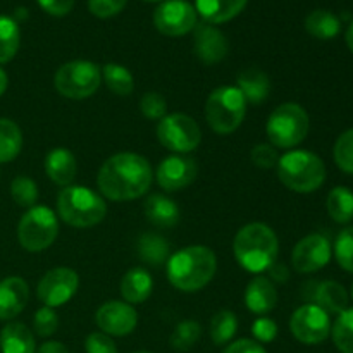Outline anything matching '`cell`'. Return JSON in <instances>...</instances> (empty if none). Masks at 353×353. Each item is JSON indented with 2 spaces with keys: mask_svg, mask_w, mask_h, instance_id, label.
<instances>
[{
  "mask_svg": "<svg viewBox=\"0 0 353 353\" xmlns=\"http://www.w3.org/2000/svg\"><path fill=\"white\" fill-rule=\"evenodd\" d=\"M150 162L138 154L123 152L103 162L97 185L103 196L114 202L140 199L152 185Z\"/></svg>",
  "mask_w": 353,
  "mask_h": 353,
  "instance_id": "6da1fadb",
  "label": "cell"
},
{
  "mask_svg": "<svg viewBox=\"0 0 353 353\" xmlns=\"http://www.w3.org/2000/svg\"><path fill=\"white\" fill-rule=\"evenodd\" d=\"M217 271L216 254L209 247L193 245L176 252L168 261V278L174 288L195 293L212 281Z\"/></svg>",
  "mask_w": 353,
  "mask_h": 353,
  "instance_id": "7a4b0ae2",
  "label": "cell"
},
{
  "mask_svg": "<svg viewBox=\"0 0 353 353\" xmlns=\"http://www.w3.org/2000/svg\"><path fill=\"white\" fill-rule=\"evenodd\" d=\"M233 250L241 268L250 272H264L276 264L279 241L268 224L252 223L238 231Z\"/></svg>",
  "mask_w": 353,
  "mask_h": 353,
  "instance_id": "3957f363",
  "label": "cell"
},
{
  "mask_svg": "<svg viewBox=\"0 0 353 353\" xmlns=\"http://www.w3.org/2000/svg\"><path fill=\"white\" fill-rule=\"evenodd\" d=\"M279 181L296 193H312L323 186L326 168L321 157L307 150H293L279 157Z\"/></svg>",
  "mask_w": 353,
  "mask_h": 353,
  "instance_id": "277c9868",
  "label": "cell"
},
{
  "mask_svg": "<svg viewBox=\"0 0 353 353\" xmlns=\"http://www.w3.org/2000/svg\"><path fill=\"white\" fill-rule=\"evenodd\" d=\"M57 212L65 224L92 228L107 214L105 200L86 186H65L57 196Z\"/></svg>",
  "mask_w": 353,
  "mask_h": 353,
  "instance_id": "5b68a950",
  "label": "cell"
},
{
  "mask_svg": "<svg viewBox=\"0 0 353 353\" xmlns=\"http://www.w3.org/2000/svg\"><path fill=\"white\" fill-rule=\"evenodd\" d=\"M247 114V100L236 86H219L205 103V119L212 131L230 134L241 126Z\"/></svg>",
  "mask_w": 353,
  "mask_h": 353,
  "instance_id": "8992f818",
  "label": "cell"
},
{
  "mask_svg": "<svg viewBox=\"0 0 353 353\" xmlns=\"http://www.w3.org/2000/svg\"><path fill=\"white\" fill-rule=\"evenodd\" d=\"M309 114L299 103H281L271 112L268 119V138L272 147L293 148L305 140L309 133Z\"/></svg>",
  "mask_w": 353,
  "mask_h": 353,
  "instance_id": "52a82bcc",
  "label": "cell"
},
{
  "mask_svg": "<svg viewBox=\"0 0 353 353\" xmlns=\"http://www.w3.org/2000/svg\"><path fill=\"white\" fill-rule=\"evenodd\" d=\"M102 83V71L90 61H71L55 72V90L65 99L83 100L92 97Z\"/></svg>",
  "mask_w": 353,
  "mask_h": 353,
  "instance_id": "ba28073f",
  "label": "cell"
},
{
  "mask_svg": "<svg viewBox=\"0 0 353 353\" xmlns=\"http://www.w3.org/2000/svg\"><path fill=\"white\" fill-rule=\"evenodd\" d=\"M59 223L55 214L45 205H34L21 217L17 226V238L24 250L43 252L55 241Z\"/></svg>",
  "mask_w": 353,
  "mask_h": 353,
  "instance_id": "9c48e42d",
  "label": "cell"
},
{
  "mask_svg": "<svg viewBox=\"0 0 353 353\" xmlns=\"http://www.w3.org/2000/svg\"><path fill=\"white\" fill-rule=\"evenodd\" d=\"M157 138L168 150L176 154H188L202 141V131L193 117L186 114L164 116L157 126Z\"/></svg>",
  "mask_w": 353,
  "mask_h": 353,
  "instance_id": "30bf717a",
  "label": "cell"
},
{
  "mask_svg": "<svg viewBox=\"0 0 353 353\" xmlns=\"http://www.w3.org/2000/svg\"><path fill=\"white\" fill-rule=\"evenodd\" d=\"M290 330L300 343L319 345L331 333L330 314L314 303H307L293 312L290 319Z\"/></svg>",
  "mask_w": 353,
  "mask_h": 353,
  "instance_id": "8fae6325",
  "label": "cell"
},
{
  "mask_svg": "<svg viewBox=\"0 0 353 353\" xmlns=\"http://www.w3.org/2000/svg\"><path fill=\"white\" fill-rule=\"evenodd\" d=\"M154 24L165 37H183L195 30L196 9L186 0H165L155 9Z\"/></svg>",
  "mask_w": 353,
  "mask_h": 353,
  "instance_id": "7c38bea8",
  "label": "cell"
},
{
  "mask_svg": "<svg viewBox=\"0 0 353 353\" xmlns=\"http://www.w3.org/2000/svg\"><path fill=\"white\" fill-rule=\"evenodd\" d=\"M79 288V278L76 271L69 268H55L45 272L37 288V295L45 307H61L76 295Z\"/></svg>",
  "mask_w": 353,
  "mask_h": 353,
  "instance_id": "4fadbf2b",
  "label": "cell"
},
{
  "mask_svg": "<svg viewBox=\"0 0 353 353\" xmlns=\"http://www.w3.org/2000/svg\"><path fill=\"white\" fill-rule=\"evenodd\" d=\"M331 261V243L324 234L312 233L295 245L292 254L293 268L296 272L309 274L323 269Z\"/></svg>",
  "mask_w": 353,
  "mask_h": 353,
  "instance_id": "5bb4252c",
  "label": "cell"
},
{
  "mask_svg": "<svg viewBox=\"0 0 353 353\" xmlns=\"http://www.w3.org/2000/svg\"><path fill=\"white\" fill-rule=\"evenodd\" d=\"M196 176H199V164L195 159L186 155H171L159 164L155 178L162 190L176 192L192 185Z\"/></svg>",
  "mask_w": 353,
  "mask_h": 353,
  "instance_id": "9a60e30c",
  "label": "cell"
},
{
  "mask_svg": "<svg viewBox=\"0 0 353 353\" xmlns=\"http://www.w3.org/2000/svg\"><path fill=\"white\" fill-rule=\"evenodd\" d=\"M95 323L109 336H128L137 327L138 314L130 303L112 300L97 310Z\"/></svg>",
  "mask_w": 353,
  "mask_h": 353,
  "instance_id": "2e32d148",
  "label": "cell"
},
{
  "mask_svg": "<svg viewBox=\"0 0 353 353\" xmlns=\"http://www.w3.org/2000/svg\"><path fill=\"white\" fill-rule=\"evenodd\" d=\"M230 52L226 37L212 24H196L195 26V54L203 64H217Z\"/></svg>",
  "mask_w": 353,
  "mask_h": 353,
  "instance_id": "e0dca14e",
  "label": "cell"
},
{
  "mask_svg": "<svg viewBox=\"0 0 353 353\" xmlns=\"http://www.w3.org/2000/svg\"><path fill=\"white\" fill-rule=\"evenodd\" d=\"M307 300L321 307L327 314H341L348 309V293L343 285L336 281L310 283Z\"/></svg>",
  "mask_w": 353,
  "mask_h": 353,
  "instance_id": "ac0fdd59",
  "label": "cell"
},
{
  "mask_svg": "<svg viewBox=\"0 0 353 353\" xmlns=\"http://www.w3.org/2000/svg\"><path fill=\"white\" fill-rule=\"evenodd\" d=\"M30 299L28 283L21 278H6L0 281V321L19 316Z\"/></svg>",
  "mask_w": 353,
  "mask_h": 353,
  "instance_id": "d6986e66",
  "label": "cell"
},
{
  "mask_svg": "<svg viewBox=\"0 0 353 353\" xmlns=\"http://www.w3.org/2000/svg\"><path fill=\"white\" fill-rule=\"evenodd\" d=\"M245 303L250 312L259 314V316L271 312L278 305V292L271 279L264 278V276H257L252 279L245 292Z\"/></svg>",
  "mask_w": 353,
  "mask_h": 353,
  "instance_id": "ffe728a7",
  "label": "cell"
},
{
  "mask_svg": "<svg viewBox=\"0 0 353 353\" xmlns=\"http://www.w3.org/2000/svg\"><path fill=\"white\" fill-rule=\"evenodd\" d=\"M45 171L55 185L69 186L78 172L74 155L68 148H54L45 157Z\"/></svg>",
  "mask_w": 353,
  "mask_h": 353,
  "instance_id": "44dd1931",
  "label": "cell"
},
{
  "mask_svg": "<svg viewBox=\"0 0 353 353\" xmlns=\"http://www.w3.org/2000/svg\"><path fill=\"white\" fill-rule=\"evenodd\" d=\"M248 0H195L196 14L209 24H221L236 17Z\"/></svg>",
  "mask_w": 353,
  "mask_h": 353,
  "instance_id": "7402d4cb",
  "label": "cell"
},
{
  "mask_svg": "<svg viewBox=\"0 0 353 353\" xmlns=\"http://www.w3.org/2000/svg\"><path fill=\"white\" fill-rule=\"evenodd\" d=\"M152 288H154V281L150 274L141 268L130 269L121 279V295L124 302L130 305L143 303L152 295Z\"/></svg>",
  "mask_w": 353,
  "mask_h": 353,
  "instance_id": "603a6c76",
  "label": "cell"
},
{
  "mask_svg": "<svg viewBox=\"0 0 353 353\" xmlns=\"http://www.w3.org/2000/svg\"><path fill=\"white\" fill-rule=\"evenodd\" d=\"M236 88L240 90L247 102L257 105V103L268 100L269 93H271V81H269V76L264 71L257 68H250L238 74Z\"/></svg>",
  "mask_w": 353,
  "mask_h": 353,
  "instance_id": "cb8c5ba5",
  "label": "cell"
},
{
  "mask_svg": "<svg viewBox=\"0 0 353 353\" xmlns=\"http://www.w3.org/2000/svg\"><path fill=\"white\" fill-rule=\"evenodd\" d=\"M145 216L159 228H172L179 223V209L176 202L161 193H154L145 200Z\"/></svg>",
  "mask_w": 353,
  "mask_h": 353,
  "instance_id": "d4e9b609",
  "label": "cell"
},
{
  "mask_svg": "<svg viewBox=\"0 0 353 353\" xmlns=\"http://www.w3.org/2000/svg\"><path fill=\"white\" fill-rule=\"evenodd\" d=\"M0 350L2 353H34V336L24 324L9 323L0 331Z\"/></svg>",
  "mask_w": 353,
  "mask_h": 353,
  "instance_id": "484cf974",
  "label": "cell"
},
{
  "mask_svg": "<svg viewBox=\"0 0 353 353\" xmlns=\"http://www.w3.org/2000/svg\"><path fill=\"white\" fill-rule=\"evenodd\" d=\"M137 250L141 261L147 262L148 265H155L157 268V265L165 264L169 261L171 247H169L165 238L154 233H143L138 238Z\"/></svg>",
  "mask_w": 353,
  "mask_h": 353,
  "instance_id": "4316f807",
  "label": "cell"
},
{
  "mask_svg": "<svg viewBox=\"0 0 353 353\" xmlns=\"http://www.w3.org/2000/svg\"><path fill=\"white\" fill-rule=\"evenodd\" d=\"M305 30L309 31V34L319 38V40H331L340 33L341 21L330 10L319 9L307 16Z\"/></svg>",
  "mask_w": 353,
  "mask_h": 353,
  "instance_id": "83f0119b",
  "label": "cell"
},
{
  "mask_svg": "<svg viewBox=\"0 0 353 353\" xmlns=\"http://www.w3.org/2000/svg\"><path fill=\"white\" fill-rule=\"evenodd\" d=\"M327 214L340 224H347L353 219V192L347 186H336L330 192L326 200Z\"/></svg>",
  "mask_w": 353,
  "mask_h": 353,
  "instance_id": "f1b7e54d",
  "label": "cell"
},
{
  "mask_svg": "<svg viewBox=\"0 0 353 353\" xmlns=\"http://www.w3.org/2000/svg\"><path fill=\"white\" fill-rule=\"evenodd\" d=\"M23 148V133L10 119H0V164L14 161Z\"/></svg>",
  "mask_w": 353,
  "mask_h": 353,
  "instance_id": "f546056e",
  "label": "cell"
},
{
  "mask_svg": "<svg viewBox=\"0 0 353 353\" xmlns=\"http://www.w3.org/2000/svg\"><path fill=\"white\" fill-rule=\"evenodd\" d=\"M21 31L14 17L0 16V64L12 61L19 50Z\"/></svg>",
  "mask_w": 353,
  "mask_h": 353,
  "instance_id": "4dcf8cb0",
  "label": "cell"
},
{
  "mask_svg": "<svg viewBox=\"0 0 353 353\" xmlns=\"http://www.w3.org/2000/svg\"><path fill=\"white\" fill-rule=\"evenodd\" d=\"M102 79L105 81L107 88L112 93L119 97H128L134 88V79L133 74L128 71L124 65L114 64V62H109V64L103 65L102 69Z\"/></svg>",
  "mask_w": 353,
  "mask_h": 353,
  "instance_id": "1f68e13d",
  "label": "cell"
},
{
  "mask_svg": "<svg viewBox=\"0 0 353 353\" xmlns=\"http://www.w3.org/2000/svg\"><path fill=\"white\" fill-rule=\"evenodd\" d=\"M238 319L231 310H221L212 317L210 323V338L214 345H226L236 334Z\"/></svg>",
  "mask_w": 353,
  "mask_h": 353,
  "instance_id": "d6a6232c",
  "label": "cell"
},
{
  "mask_svg": "<svg viewBox=\"0 0 353 353\" xmlns=\"http://www.w3.org/2000/svg\"><path fill=\"white\" fill-rule=\"evenodd\" d=\"M331 333H333V341L338 350L341 353H353V309L338 314Z\"/></svg>",
  "mask_w": 353,
  "mask_h": 353,
  "instance_id": "836d02e7",
  "label": "cell"
},
{
  "mask_svg": "<svg viewBox=\"0 0 353 353\" xmlns=\"http://www.w3.org/2000/svg\"><path fill=\"white\" fill-rule=\"evenodd\" d=\"M202 327L196 321H181L171 336V347L179 352H188L200 340Z\"/></svg>",
  "mask_w": 353,
  "mask_h": 353,
  "instance_id": "e575fe53",
  "label": "cell"
},
{
  "mask_svg": "<svg viewBox=\"0 0 353 353\" xmlns=\"http://www.w3.org/2000/svg\"><path fill=\"white\" fill-rule=\"evenodd\" d=\"M10 195H12V200L17 205L31 209L38 200V186L28 176H17L10 183Z\"/></svg>",
  "mask_w": 353,
  "mask_h": 353,
  "instance_id": "d590c367",
  "label": "cell"
},
{
  "mask_svg": "<svg viewBox=\"0 0 353 353\" xmlns=\"http://www.w3.org/2000/svg\"><path fill=\"white\" fill-rule=\"evenodd\" d=\"M334 162L341 171L353 174V130L345 131L334 143Z\"/></svg>",
  "mask_w": 353,
  "mask_h": 353,
  "instance_id": "8d00e7d4",
  "label": "cell"
},
{
  "mask_svg": "<svg viewBox=\"0 0 353 353\" xmlns=\"http://www.w3.org/2000/svg\"><path fill=\"white\" fill-rule=\"evenodd\" d=\"M334 255L345 271L353 272V228H347L341 231L334 243Z\"/></svg>",
  "mask_w": 353,
  "mask_h": 353,
  "instance_id": "74e56055",
  "label": "cell"
},
{
  "mask_svg": "<svg viewBox=\"0 0 353 353\" xmlns=\"http://www.w3.org/2000/svg\"><path fill=\"white\" fill-rule=\"evenodd\" d=\"M140 109L147 119L159 121L165 116V110H168V103L165 99L157 92H147L140 100Z\"/></svg>",
  "mask_w": 353,
  "mask_h": 353,
  "instance_id": "f35d334b",
  "label": "cell"
},
{
  "mask_svg": "<svg viewBox=\"0 0 353 353\" xmlns=\"http://www.w3.org/2000/svg\"><path fill=\"white\" fill-rule=\"evenodd\" d=\"M33 327L38 336H52L59 327V317L55 314V310L50 309V307H41V309H38L37 314H34Z\"/></svg>",
  "mask_w": 353,
  "mask_h": 353,
  "instance_id": "ab89813d",
  "label": "cell"
},
{
  "mask_svg": "<svg viewBox=\"0 0 353 353\" xmlns=\"http://www.w3.org/2000/svg\"><path fill=\"white\" fill-rule=\"evenodd\" d=\"M252 162H254L257 168L261 169H272L278 165L279 161V155L276 147L269 143H261V145H255L254 150H252Z\"/></svg>",
  "mask_w": 353,
  "mask_h": 353,
  "instance_id": "60d3db41",
  "label": "cell"
},
{
  "mask_svg": "<svg viewBox=\"0 0 353 353\" xmlns=\"http://www.w3.org/2000/svg\"><path fill=\"white\" fill-rule=\"evenodd\" d=\"M128 0H88V10L100 19L117 16L126 7Z\"/></svg>",
  "mask_w": 353,
  "mask_h": 353,
  "instance_id": "b9f144b4",
  "label": "cell"
},
{
  "mask_svg": "<svg viewBox=\"0 0 353 353\" xmlns=\"http://www.w3.org/2000/svg\"><path fill=\"white\" fill-rule=\"evenodd\" d=\"M86 353H117L116 343L105 333H92L85 341Z\"/></svg>",
  "mask_w": 353,
  "mask_h": 353,
  "instance_id": "7bdbcfd3",
  "label": "cell"
},
{
  "mask_svg": "<svg viewBox=\"0 0 353 353\" xmlns=\"http://www.w3.org/2000/svg\"><path fill=\"white\" fill-rule=\"evenodd\" d=\"M252 333H254L255 340L261 341V343H269V341L274 340L278 336V324L274 323L269 317H261L254 323L252 326Z\"/></svg>",
  "mask_w": 353,
  "mask_h": 353,
  "instance_id": "ee69618b",
  "label": "cell"
},
{
  "mask_svg": "<svg viewBox=\"0 0 353 353\" xmlns=\"http://www.w3.org/2000/svg\"><path fill=\"white\" fill-rule=\"evenodd\" d=\"M40 3L41 9L45 12H48L50 16L61 17L65 16V14L71 12L72 6H74V0H37Z\"/></svg>",
  "mask_w": 353,
  "mask_h": 353,
  "instance_id": "f6af8a7d",
  "label": "cell"
},
{
  "mask_svg": "<svg viewBox=\"0 0 353 353\" xmlns=\"http://www.w3.org/2000/svg\"><path fill=\"white\" fill-rule=\"evenodd\" d=\"M224 353H268L259 341L254 340H238L231 343Z\"/></svg>",
  "mask_w": 353,
  "mask_h": 353,
  "instance_id": "bcb514c9",
  "label": "cell"
},
{
  "mask_svg": "<svg viewBox=\"0 0 353 353\" xmlns=\"http://www.w3.org/2000/svg\"><path fill=\"white\" fill-rule=\"evenodd\" d=\"M37 353H69V352L68 348H65L62 343H59V341H47V343H43L40 348H38Z\"/></svg>",
  "mask_w": 353,
  "mask_h": 353,
  "instance_id": "7dc6e473",
  "label": "cell"
},
{
  "mask_svg": "<svg viewBox=\"0 0 353 353\" xmlns=\"http://www.w3.org/2000/svg\"><path fill=\"white\" fill-rule=\"evenodd\" d=\"M269 271H271V276L274 279H278V281H286L288 279V269L285 268V265L281 264H272L271 268H269Z\"/></svg>",
  "mask_w": 353,
  "mask_h": 353,
  "instance_id": "c3c4849f",
  "label": "cell"
},
{
  "mask_svg": "<svg viewBox=\"0 0 353 353\" xmlns=\"http://www.w3.org/2000/svg\"><path fill=\"white\" fill-rule=\"evenodd\" d=\"M7 83H9V79H7V74L3 69H0V97L3 95V92L7 90Z\"/></svg>",
  "mask_w": 353,
  "mask_h": 353,
  "instance_id": "681fc988",
  "label": "cell"
},
{
  "mask_svg": "<svg viewBox=\"0 0 353 353\" xmlns=\"http://www.w3.org/2000/svg\"><path fill=\"white\" fill-rule=\"evenodd\" d=\"M347 45H348V48L353 52V23L350 24V28H348V31H347Z\"/></svg>",
  "mask_w": 353,
  "mask_h": 353,
  "instance_id": "f907efd6",
  "label": "cell"
},
{
  "mask_svg": "<svg viewBox=\"0 0 353 353\" xmlns=\"http://www.w3.org/2000/svg\"><path fill=\"white\" fill-rule=\"evenodd\" d=\"M147 2H165V0H147Z\"/></svg>",
  "mask_w": 353,
  "mask_h": 353,
  "instance_id": "816d5d0a",
  "label": "cell"
},
{
  "mask_svg": "<svg viewBox=\"0 0 353 353\" xmlns=\"http://www.w3.org/2000/svg\"><path fill=\"white\" fill-rule=\"evenodd\" d=\"M137 353H150V352H137Z\"/></svg>",
  "mask_w": 353,
  "mask_h": 353,
  "instance_id": "f5cc1de1",
  "label": "cell"
},
{
  "mask_svg": "<svg viewBox=\"0 0 353 353\" xmlns=\"http://www.w3.org/2000/svg\"><path fill=\"white\" fill-rule=\"evenodd\" d=\"M352 299H353V286H352Z\"/></svg>",
  "mask_w": 353,
  "mask_h": 353,
  "instance_id": "db71d44e",
  "label": "cell"
}]
</instances>
